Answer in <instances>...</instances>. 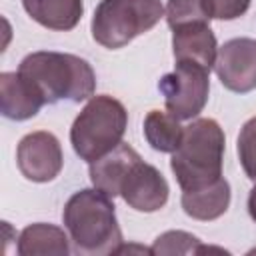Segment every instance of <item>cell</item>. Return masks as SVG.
Here are the masks:
<instances>
[{"label":"cell","instance_id":"cell-1","mask_svg":"<svg viewBox=\"0 0 256 256\" xmlns=\"http://www.w3.org/2000/svg\"><path fill=\"white\" fill-rule=\"evenodd\" d=\"M62 220L78 254H118L122 246V230L118 226L116 206L102 190L82 188L74 192L64 204Z\"/></svg>","mask_w":256,"mask_h":256},{"label":"cell","instance_id":"cell-2","mask_svg":"<svg viewBox=\"0 0 256 256\" xmlns=\"http://www.w3.org/2000/svg\"><path fill=\"white\" fill-rule=\"evenodd\" d=\"M18 72L32 82L46 104L90 100L96 90L92 66L76 54L38 50L22 58Z\"/></svg>","mask_w":256,"mask_h":256},{"label":"cell","instance_id":"cell-3","mask_svg":"<svg viewBox=\"0 0 256 256\" xmlns=\"http://www.w3.org/2000/svg\"><path fill=\"white\" fill-rule=\"evenodd\" d=\"M224 148V130L214 118H196L184 126L182 140L170 158L182 192L210 186L222 178Z\"/></svg>","mask_w":256,"mask_h":256},{"label":"cell","instance_id":"cell-4","mask_svg":"<svg viewBox=\"0 0 256 256\" xmlns=\"http://www.w3.org/2000/svg\"><path fill=\"white\" fill-rule=\"evenodd\" d=\"M128 112L124 104L108 94L92 96L70 128V144L80 160L88 164L114 150L126 132Z\"/></svg>","mask_w":256,"mask_h":256},{"label":"cell","instance_id":"cell-5","mask_svg":"<svg viewBox=\"0 0 256 256\" xmlns=\"http://www.w3.org/2000/svg\"><path fill=\"white\" fill-rule=\"evenodd\" d=\"M162 16L160 0H100L90 22L92 38L108 50H118L152 30Z\"/></svg>","mask_w":256,"mask_h":256},{"label":"cell","instance_id":"cell-6","mask_svg":"<svg viewBox=\"0 0 256 256\" xmlns=\"http://www.w3.org/2000/svg\"><path fill=\"white\" fill-rule=\"evenodd\" d=\"M158 90L164 96L166 110L178 120L196 118L210 92V70L188 60L176 62L174 70L158 80Z\"/></svg>","mask_w":256,"mask_h":256},{"label":"cell","instance_id":"cell-7","mask_svg":"<svg viewBox=\"0 0 256 256\" xmlns=\"http://www.w3.org/2000/svg\"><path fill=\"white\" fill-rule=\"evenodd\" d=\"M16 164L26 180L38 184L50 182L60 174L64 166L62 146L52 132H30L18 142Z\"/></svg>","mask_w":256,"mask_h":256},{"label":"cell","instance_id":"cell-8","mask_svg":"<svg viewBox=\"0 0 256 256\" xmlns=\"http://www.w3.org/2000/svg\"><path fill=\"white\" fill-rule=\"evenodd\" d=\"M214 70L230 92H252L256 88V40L246 36L226 40L218 48Z\"/></svg>","mask_w":256,"mask_h":256},{"label":"cell","instance_id":"cell-9","mask_svg":"<svg viewBox=\"0 0 256 256\" xmlns=\"http://www.w3.org/2000/svg\"><path fill=\"white\" fill-rule=\"evenodd\" d=\"M170 186L162 172L142 158L126 174L120 196L136 212H156L168 202Z\"/></svg>","mask_w":256,"mask_h":256},{"label":"cell","instance_id":"cell-10","mask_svg":"<svg viewBox=\"0 0 256 256\" xmlns=\"http://www.w3.org/2000/svg\"><path fill=\"white\" fill-rule=\"evenodd\" d=\"M44 98L20 72L0 74V112L8 120H28L34 118L44 106Z\"/></svg>","mask_w":256,"mask_h":256},{"label":"cell","instance_id":"cell-11","mask_svg":"<svg viewBox=\"0 0 256 256\" xmlns=\"http://www.w3.org/2000/svg\"><path fill=\"white\" fill-rule=\"evenodd\" d=\"M172 52L176 62L188 60L196 62L204 68H214L216 54H218V44L216 36L206 22H196V24H186L178 26L172 30Z\"/></svg>","mask_w":256,"mask_h":256},{"label":"cell","instance_id":"cell-12","mask_svg":"<svg viewBox=\"0 0 256 256\" xmlns=\"http://www.w3.org/2000/svg\"><path fill=\"white\" fill-rule=\"evenodd\" d=\"M138 160H140V154L130 144L120 142L114 150H110L108 154L90 162L88 174H90L92 186L102 190L110 198L120 196V186H122L126 174L130 172V168Z\"/></svg>","mask_w":256,"mask_h":256},{"label":"cell","instance_id":"cell-13","mask_svg":"<svg viewBox=\"0 0 256 256\" xmlns=\"http://www.w3.org/2000/svg\"><path fill=\"white\" fill-rule=\"evenodd\" d=\"M230 184L222 176L214 184L198 188V190H186L182 192L180 204L186 216L200 220V222H210L220 218L228 206H230Z\"/></svg>","mask_w":256,"mask_h":256},{"label":"cell","instance_id":"cell-14","mask_svg":"<svg viewBox=\"0 0 256 256\" xmlns=\"http://www.w3.org/2000/svg\"><path fill=\"white\" fill-rule=\"evenodd\" d=\"M22 6L34 22L58 32L76 28L84 14L82 0H22Z\"/></svg>","mask_w":256,"mask_h":256},{"label":"cell","instance_id":"cell-15","mask_svg":"<svg viewBox=\"0 0 256 256\" xmlns=\"http://www.w3.org/2000/svg\"><path fill=\"white\" fill-rule=\"evenodd\" d=\"M16 252L20 256H68L70 238L54 224L36 222L20 232Z\"/></svg>","mask_w":256,"mask_h":256},{"label":"cell","instance_id":"cell-16","mask_svg":"<svg viewBox=\"0 0 256 256\" xmlns=\"http://www.w3.org/2000/svg\"><path fill=\"white\" fill-rule=\"evenodd\" d=\"M184 128L180 120L174 118L170 112L150 110L144 118V138L146 142L158 152H174L182 140Z\"/></svg>","mask_w":256,"mask_h":256},{"label":"cell","instance_id":"cell-17","mask_svg":"<svg viewBox=\"0 0 256 256\" xmlns=\"http://www.w3.org/2000/svg\"><path fill=\"white\" fill-rule=\"evenodd\" d=\"M164 16L172 30L178 26L196 24V22L210 24V18H212L206 0H168Z\"/></svg>","mask_w":256,"mask_h":256},{"label":"cell","instance_id":"cell-18","mask_svg":"<svg viewBox=\"0 0 256 256\" xmlns=\"http://www.w3.org/2000/svg\"><path fill=\"white\" fill-rule=\"evenodd\" d=\"M152 254H200L208 246H202L196 236L184 230H168L160 234L152 244Z\"/></svg>","mask_w":256,"mask_h":256},{"label":"cell","instance_id":"cell-19","mask_svg":"<svg viewBox=\"0 0 256 256\" xmlns=\"http://www.w3.org/2000/svg\"><path fill=\"white\" fill-rule=\"evenodd\" d=\"M236 150L244 174L256 182V116L242 124L236 140Z\"/></svg>","mask_w":256,"mask_h":256},{"label":"cell","instance_id":"cell-20","mask_svg":"<svg viewBox=\"0 0 256 256\" xmlns=\"http://www.w3.org/2000/svg\"><path fill=\"white\" fill-rule=\"evenodd\" d=\"M210 16L216 20H236L244 16L252 0H206Z\"/></svg>","mask_w":256,"mask_h":256},{"label":"cell","instance_id":"cell-21","mask_svg":"<svg viewBox=\"0 0 256 256\" xmlns=\"http://www.w3.org/2000/svg\"><path fill=\"white\" fill-rule=\"evenodd\" d=\"M248 214H250V218L256 222V186L250 190V194H248Z\"/></svg>","mask_w":256,"mask_h":256}]
</instances>
